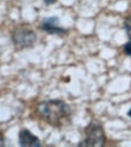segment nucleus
Listing matches in <instances>:
<instances>
[{
  "mask_svg": "<svg viewBox=\"0 0 131 147\" xmlns=\"http://www.w3.org/2000/svg\"><path fill=\"white\" fill-rule=\"evenodd\" d=\"M18 138H19V145L22 147H40L41 146V141L39 140V138L35 136L33 133H30L27 129L21 130Z\"/></svg>",
  "mask_w": 131,
  "mask_h": 147,
  "instance_id": "obj_4",
  "label": "nucleus"
},
{
  "mask_svg": "<svg viewBox=\"0 0 131 147\" xmlns=\"http://www.w3.org/2000/svg\"><path fill=\"white\" fill-rule=\"evenodd\" d=\"M57 0H45V4L46 5H51V4H54Z\"/></svg>",
  "mask_w": 131,
  "mask_h": 147,
  "instance_id": "obj_8",
  "label": "nucleus"
},
{
  "mask_svg": "<svg viewBox=\"0 0 131 147\" xmlns=\"http://www.w3.org/2000/svg\"><path fill=\"white\" fill-rule=\"evenodd\" d=\"M36 112L48 124L59 127L69 119L70 109L61 100H47L37 105Z\"/></svg>",
  "mask_w": 131,
  "mask_h": 147,
  "instance_id": "obj_1",
  "label": "nucleus"
},
{
  "mask_svg": "<svg viewBox=\"0 0 131 147\" xmlns=\"http://www.w3.org/2000/svg\"><path fill=\"white\" fill-rule=\"evenodd\" d=\"M106 142L105 131L101 124L91 122V123L85 128V139L83 142H81V147H102Z\"/></svg>",
  "mask_w": 131,
  "mask_h": 147,
  "instance_id": "obj_2",
  "label": "nucleus"
},
{
  "mask_svg": "<svg viewBox=\"0 0 131 147\" xmlns=\"http://www.w3.org/2000/svg\"><path fill=\"white\" fill-rule=\"evenodd\" d=\"M123 51H124V53H125L126 56L131 57V41H129L128 44H125V45H124Z\"/></svg>",
  "mask_w": 131,
  "mask_h": 147,
  "instance_id": "obj_7",
  "label": "nucleus"
},
{
  "mask_svg": "<svg viewBox=\"0 0 131 147\" xmlns=\"http://www.w3.org/2000/svg\"><path fill=\"white\" fill-rule=\"evenodd\" d=\"M128 115H129V117H131V109L129 110V112H128Z\"/></svg>",
  "mask_w": 131,
  "mask_h": 147,
  "instance_id": "obj_9",
  "label": "nucleus"
},
{
  "mask_svg": "<svg viewBox=\"0 0 131 147\" xmlns=\"http://www.w3.org/2000/svg\"><path fill=\"white\" fill-rule=\"evenodd\" d=\"M124 28L126 30V34L129 36V39L131 40V17H128L125 21H124Z\"/></svg>",
  "mask_w": 131,
  "mask_h": 147,
  "instance_id": "obj_6",
  "label": "nucleus"
},
{
  "mask_svg": "<svg viewBox=\"0 0 131 147\" xmlns=\"http://www.w3.org/2000/svg\"><path fill=\"white\" fill-rule=\"evenodd\" d=\"M36 33L28 28H18L12 34V41L18 48H28L32 47L36 42Z\"/></svg>",
  "mask_w": 131,
  "mask_h": 147,
  "instance_id": "obj_3",
  "label": "nucleus"
},
{
  "mask_svg": "<svg viewBox=\"0 0 131 147\" xmlns=\"http://www.w3.org/2000/svg\"><path fill=\"white\" fill-rule=\"evenodd\" d=\"M41 29L45 30L48 34H65L66 30L58 27V18L57 17H51L46 20L41 24Z\"/></svg>",
  "mask_w": 131,
  "mask_h": 147,
  "instance_id": "obj_5",
  "label": "nucleus"
}]
</instances>
